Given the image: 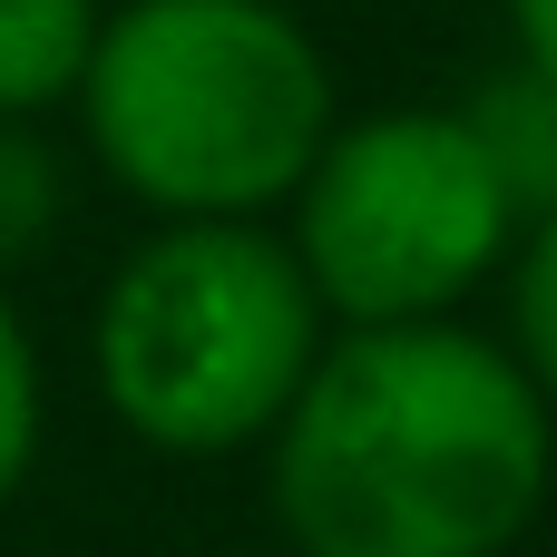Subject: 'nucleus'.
Returning a JSON list of instances; mask_svg holds the SVG:
<instances>
[{"label":"nucleus","mask_w":557,"mask_h":557,"mask_svg":"<svg viewBox=\"0 0 557 557\" xmlns=\"http://www.w3.org/2000/svg\"><path fill=\"white\" fill-rule=\"evenodd\" d=\"M548 470V392L519 352L460 323H362L274 431V519L304 557H509Z\"/></svg>","instance_id":"nucleus-1"},{"label":"nucleus","mask_w":557,"mask_h":557,"mask_svg":"<svg viewBox=\"0 0 557 557\" xmlns=\"http://www.w3.org/2000/svg\"><path fill=\"white\" fill-rule=\"evenodd\" d=\"M78 98L108 176L186 225L294 196L333 147V69L274 0H127Z\"/></svg>","instance_id":"nucleus-2"},{"label":"nucleus","mask_w":557,"mask_h":557,"mask_svg":"<svg viewBox=\"0 0 557 557\" xmlns=\"http://www.w3.org/2000/svg\"><path fill=\"white\" fill-rule=\"evenodd\" d=\"M323 362V294L294 245L245 215L166 225L137 245L98 304L108 411L157 450H245L284 431Z\"/></svg>","instance_id":"nucleus-3"},{"label":"nucleus","mask_w":557,"mask_h":557,"mask_svg":"<svg viewBox=\"0 0 557 557\" xmlns=\"http://www.w3.org/2000/svg\"><path fill=\"white\" fill-rule=\"evenodd\" d=\"M294 196H304L294 255L352 333L450 323V304L519 235V206L460 108H392V117L333 127V147Z\"/></svg>","instance_id":"nucleus-4"},{"label":"nucleus","mask_w":557,"mask_h":557,"mask_svg":"<svg viewBox=\"0 0 557 557\" xmlns=\"http://www.w3.org/2000/svg\"><path fill=\"white\" fill-rule=\"evenodd\" d=\"M98 59V0H0V117H39Z\"/></svg>","instance_id":"nucleus-5"},{"label":"nucleus","mask_w":557,"mask_h":557,"mask_svg":"<svg viewBox=\"0 0 557 557\" xmlns=\"http://www.w3.org/2000/svg\"><path fill=\"white\" fill-rule=\"evenodd\" d=\"M460 117H470V137L490 147L509 206H519V215H557V78L509 69V78H490Z\"/></svg>","instance_id":"nucleus-6"},{"label":"nucleus","mask_w":557,"mask_h":557,"mask_svg":"<svg viewBox=\"0 0 557 557\" xmlns=\"http://www.w3.org/2000/svg\"><path fill=\"white\" fill-rule=\"evenodd\" d=\"M509 313H519V362H529V382L557 401V215H539V235H529V255H519Z\"/></svg>","instance_id":"nucleus-7"},{"label":"nucleus","mask_w":557,"mask_h":557,"mask_svg":"<svg viewBox=\"0 0 557 557\" xmlns=\"http://www.w3.org/2000/svg\"><path fill=\"white\" fill-rule=\"evenodd\" d=\"M29 450H39V352H29V333L0 294V499L20 490Z\"/></svg>","instance_id":"nucleus-8"},{"label":"nucleus","mask_w":557,"mask_h":557,"mask_svg":"<svg viewBox=\"0 0 557 557\" xmlns=\"http://www.w3.org/2000/svg\"><path fill=\"white\" fill-rule=\"evenodd\" d=\"M49 215V176H39V147L0 137V255H20Z\"/></svg>","instance_id":"nucleus-9"},{"label":"nucleus","mask_w":557,"mask_h":557,"mask_svg":"<svg viewBox=\"0 0 557 557\" xmlns=\"http://www.w3.org/2000/svg\"><path fill=\"white\" fill-rule=\"evenodd\" d=\"M509 29H519V69L557 78V0H509Z\"/></svg>","instance_id":"nucleus-10"}]
</instances>
